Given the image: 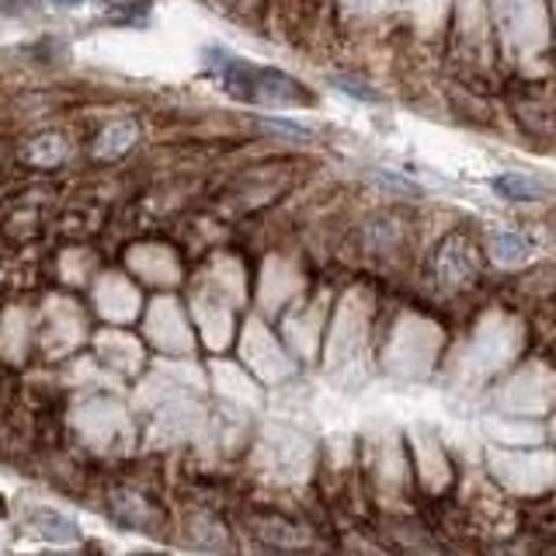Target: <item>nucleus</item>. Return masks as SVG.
Wrapping results in <instances>:
<instances>
[{"label":"nucleus","instance_id":"nucleus-1","mask_svg":"<svg viewBox=\"0 0 556 556\" xmlns=\"http://www.w3.org/2000/svg\"><path fill=\"white\" fill-rule=\"evenodd\" d=\"M132 143H136V122L126 118V122H115V126H109L98 136L94 153L98 156H118V153H126Z\"/></svg>","mask_w":556,"mask_h":556},{"label":"nucleus","instance_id":"nucleus-2","mask_svg":"<svg viewBox=\"0 0 556 556\" xmlns=\"http://www.w3.org/2000/svg\"><path fill=\"white\" fill-rule=\"evenodd\" d=\"M28 156L39 167H56L66 156V143L60 136H42V139H35V147L28 150Z\"/></svg>","mask_w":556,"mask_h":556},{"label":"nucleus","instance_id":"nucleus-3","mask_svg":"<svg viewBox=\"0 0 556 556\" xmlns=\"http://www.w3.org/2000/svg\"><path fill=\"white\" fill-rule=\"evenodd\" d=\"M494 188L504 199H539L543 195V185H535L532 178H518V174H508V178H497Z\"/></svg>","mask_w":556,"mask_h":556},{"label":"nucleus","instance_id":"nucleus-4","mask_svg":"<svg viewBox=\"0 0 556 556\" xmlns=\"http://www.w3.org/2000/svg\"><path fill=\"white\" fill-rule=\"evenodd\" d=\"M494 248H497V257L501 261H511V257H521L526 243H521L518 237H494Z\"/></svg>","mask_w":556,"mask_h":556},{"label":"nucleus","instance_id":"nucleus-5","mask_svg":"<svg viewBox=\"0 0 556 556\" xmlns=\"http://www.w3.org/2000/svg\"><path fill=\"white\" fill-rule=\"evenodd\" d=\"M52 4H60V8H77V4H84V0H52Z\"/></svg>","mask_w":556,"mask_h":556}]
</instances>
